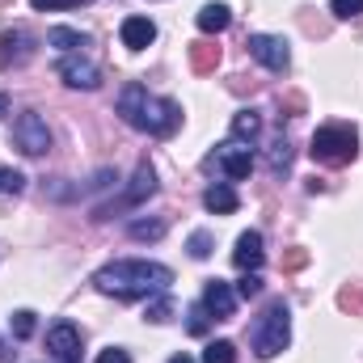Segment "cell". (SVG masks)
I'll return each instance as SVG.
<instances>
[{"label": "cell", "instance_id": "6da1fadb", "mask_svg": "<svg viewBox=\"0 0 363 363\" xmlns=\"http://www.w3.org/2000/svg\"><path fill=\"white\" fill-rule=\"evenodd\" d=\"M169 283H174V271L148 258H118L93 274V287L114 300H148V296L169 291Z\"/></svg>", "mask_w": 363, "mask_h": 363}, {"label": "cell", "instance_id": "7a4b0ae2", "mask_svg": "<svg viewBox=\"0 0 363 363\" xmlns=\"http://www.w3.org/2000/svg\"><path fill=\"white\" fill-rule=\"evenodd\" d=\"M118 114H123L127 127H135V131H144V135H157V140L174 135L182 127V106L178 101L148 93L140 81L123 85V93H118Z\"/></svg>", "mask_w": 363, "mask_h": 363}, {"label": "cell", "instance_id": "3957f363", "mask_svg": "<svg viewBox=\"0 0 363 363\" xmlns=\"http://www.w3.org/2000/svg\"><path fill=\"white\" fill-rule=\"evenodd\" d=\"M355 152H359V131H355L351 123H325V127L313 131L308 157H313L317 165H334V169H338V165H351Z\"/></svg>", "mask_w": 363, "mask_h": 363}, {"label": "cell", "instance_id": "277c9868", "mask_svg": "<svg viewBox=\"0 0 363 363\" xmlns=\"http://www.w3.org/2000/svg\"><path fill=\"white\" fill-rule=\"evenodd\" d=\"M250 342H254V355L258 359H274V355L287 351V342H291V308L283 300H271L262 308V317L254 321Z\"/></svg>", "mask_w": 363, "mask_h": 363}, {"label": "cell", "instance_id": "5b68a950", "mask_svg": "<svg viewBox=\"0 0 363 363\" xmlns=\"http://www.w3.org/2000/svg\"><path fill=\"white\" fill-rule=\"evenodd\" d=\"M152 194H157V169H152L148 161H140V165H135V174H131V182L123 186V194H118V199H110L106 207H97V220H110L114 211H131V207L148 203Z\"/></svg>", "mask_w": 363, "mask_h": 363}, {"label": "cell", "instance_id": "8992f818", "mask_svg": "<svg viewBox=\"0 0 363 363\" xmlns=\"http://www.w3.org/2000/svg\"><path fill=\"white\" fill-rule=\"evenodd\" d=\"M203 165L216 169V174H224L228 182H241V178L254 174V144H237V140H228V144H220Z\"/></svg>", "mask_w": 363, "mask_h": 363}, {"label": "cell", "instance_id": "52a82bcc", "mask_svg": "<svg viewBox=\"0 0 363 363\" xmlns=\"http://www.w3.org/2000/svg\"><path fill=\"white\" fill-rule=\"evenodd\" d=\"M13 144H17L26 157H43V152L51 148L47 118H43L38 110H26V114H17V123H13Z\"/></svg>", "mask_w": 363, "mask_h": 363}, {"label": "cell", "instance_id": "ba28073f", "mask_svg": "<svg viewBox=\"0 0 363 363\" xmlns=\"http://www.w3.org/2000/svg\"><path fill=\"white\" fill-rule=\"evenodd\" d=\"M245 47H250V55H254L267 72H279V77H283V72L291 68V51H287V43H283L279 34H250Z\"/></svg>", "mask_w": 363, "mask_h": 363}, {"label": "cell", "instance_id": "9c48e42d", "mask_svg": "<svg viewBox=\"0 0 363 363\" xmlns=\"http://www.w3.org/2000/svg\"><path fill=\"white\" fill-rule=\"evenodd\" d=\"M55 72H60V81L68 85V89H85L93 93L101 85V72H97V64L85 60V55H64L60 64H55Z\"/></svg>", "mask_w": 363, "mask_h": 363}, {"label": "cell", "instance_id": "30bf717a", "mask_svg": "<svg viewBox=\"0 0 363 363\" xmlns=\"http://www.w3.org/2000/svg\"><path fill=\"white\" fill-rule=\"evenodd\" d=\"M81 347H85V338H81V330L72 321H55L47 330V351L60 363H81Z\"/></svg>", "mask_w": 363, "mask_h": 363}, {"label": "cell", "instance_id": "8fae6325", "mask_svg": "<svg viewBox=\"0 0 363 363\" xmlns=\"http://www.w3.org/2000/svg\"><path fill=\"white\" fill-rule=\"evenodd\" d=\"M199 304H203L216 321H228V317L237 313V291H233L224 279H207V283H203V300H199Z\"/></svg>", "mask_w": 363, "mask_h": 363}, {"label": "cell", "instance_id": "7c38bea8", "mask_svg": "<svg viewBox=\"0 0 363 363\" xmlns=\"http://www.w3.org/2000/svg\"><path fill=\"white\" fill-rule=\"evenodd\" d=\"M233 262H237L241 271H258V267L267 262V250H262V233H258V228H250V233H241V237H237Z\"/></svg>", "mask_w": 363, "mask_h": 363}, {"label": "cell", "instance_id": "4fadbf2b", "mask_svg": "<svg viewBox=\"0 0 363 363\" xmlns=\"http://www.w3.org/2000/svg\"><path fill=\"white\" fill-rule=\"evenodd\" d=\"M30 55H34V47H30V34L26 30H4L0 34V68L26 64Z\"/></svg>", "mask_w": 363, "mask_h": 363}, {"label": "cell", "instance_id": "5bb4252c", "mask_svg": "<svg viewBox=\"0 0 363 363\" xmlns=\"http://www.w3.org/2000/svg\"><path fill=\"white\" fill-rule=\"evenodd\" d=\"M203 207H207L211 216H233V211L241 207V199H237L233 182H211V186L203 190Z\"/></svg>", "mask_w": 363, "mask_h": 363}, {"label": "cell", "instance_id": "9a60e30c", "mask_svg": "<svg viewBox=\"0 0 363 363\" xmlns=\"http://www.w3.org/2000/svg\"><path fill=\"white\" fill-rule=\"evenodd\" d=\"M118 34H123V47H127V51H144V47H152L157 26H152L148 17H127Z\"/></svg>", "mask_w": 363, "mask_h": 363}, {"label": "cell", "instance_id": "2e32d148", "mask_svg": "<svg viewBox=\"0 0 363 363\" xmlns=\"http://www.w3.org/2000/svg\"><path fill=\"white\" fill-rule=\"evenodd\" d=\"M228 21H233V13H228V4H220V0H211V4H203V9L194 13V26H199L203 34H220V30H228Z\"/></svg>", "mask_w": 363, "mask_h": 363}, {"label": "cell", "instance_id": "e0dca14e", "mask_svg": "<svg viewBox=\"0 0 363 363\" xmlns=\"http://www.w3.org/2000/svg\"><path fill=\"white\" fill-rule=\"evenodd\" d=\"M262 135V114L258 110H237L233 114V140L237 144H254Z\"/></svg>", "mask_w": 363, "mask_h": 363}, {"label": "cell", "instance_id": "ac0fdd59", "mask_svg": "<svg viewBox=\"0 0 363 363\" xmlns=\"http://www.w3.org/2000/svg\"><path fill=\"white\" fill-rule=\"evenodd\" d=\"M47 43H51V47H60L64 55H77L81 47H89V38H85L81 30H72V26H55V30L47 34Z\"/></svg>", "mask_w": 363, "mask_h": 363}, {"label": "cell", "instance_id": "d6986e66", "mask_svg": "<svg viewBox=\"0 0 363 363\" xmlns=\"http://www.w3.org/2000/svg\"><path fill=\"white\" fill-rule=\"evenodd\" d=\"M220 64V47L216 43H190V68L194 72H216Z\"/></svg>", "mask_w": 363, "mask_h": 363}, {"label": "cell", "instance_id": "ffe728a7", "mask_svg": "<svg viewBox=\"0 0 363 363\" xmlns=\"http://www.w3.org/2000/svg\"><path fill=\"white\" fill-rule=\"evenodd\" d=\"M291 157H296L291 140H287V135H279V140L271 144V174H274V178H283V174L291 169Z\"/></svg>", "mask_w": 363, "mask_h": 363}, {"label": "cell", "instance_id": "44dd1931", "mask_svg": "<svg viewBox=\"0 0 363 363\" xmlns=\"http://www.w3.org/2000/svg\"><path fill=\"white\" fill-rule=\"evenodd\" d=\"M131 241H161L165 237V220H131Z\"/></svg>", "mask_w": 363, "mask_h": 363}, {"label": "cell", "instance_id": "7402d4cb", "mask_svg": "<svg viewBox=\"0 0 363 363\" xmlns=\"http://www.w3.org/2000/svg\"><path fill=\"white\" fill-rule=\"evenodd\" d=\"M203 363H237V347H233L228 338H216V342H207Z\"/></svg>", "mask_w": 363, "mask_h": 363}, {"label": "cell", "instance_id": "603a6c76", "mask_svg": "<svg viewBox=\"0 0 363 363\" xmlns=\"http://www.w3.org/2000/svg\"><path fill=\"white\" fill-rule=\"evenodd\" d=\"M186 250H190V258H194V262H207V258H211V233H207V228H199V233H190V241H186Z\"/></svg>", "mask_w": 363, "mask_h": 363}, {"label": "cell", "instance_id": "cb8c5ba5", "mask_svg": "<svg viewBox=\"0 0 363 363\" xmlns=\"http://www.w3.org/2000/svg\"><path fill=\"white\" fill-rule=\"evenodd\" d=\"M207 325H211V313H207L203 304H194V308L186 313V330H190L194 338H203V334H207Z\"/></svg>", "mask_w": 363, "mask_h": 363}, {"label": "cell", "instance_id": "d4e9b609", "mask_svg": "<svg viewBox=\"0 0 363 363\" xmlns=\"http://www.w3.org/2000/svg\"><path fill=\"white\" fill-rule=\"evenodd\" d=\"M30 334H34V313H30V308H17V313H13V338L26 342Z\"/></svg>", "mask_w": 363, "mask_h": 363}, {"label": "cell", "instance_id": "484cf974", "mask_svg": "<svg viewBox=\"0 0 363 363\" xmlns=\"http://www.w3.org/2000/svg\"><path fill=\"white\" fill-rule=\"evenodd\" d=\"M237 296H241V300L262 296V274H258V271H245V274H241V283H237Z\"/></svg>", "mask_w": 363, "mask_h": 363}, {"label": "cell", "instance_id": "4316f807", "mask_svg": "<svg viewBox=\"0 0 363 363\" xmlns=\"http://www.w3.org/2000/svg\"><path fill=\"white\" fill-rule=\"evenodd\" d=\"M174 317V300H169V291H161L152 304H148V321H169Z\"/></svg>", "mask_w": 363, "mask_h": 363}, {"label": "cell", "instance_id": "83f0119b", "mask_svg": "<svg viewBox=\"0 0 363 363\" xmlns=\"http://www.w3.org/2000/svg\"><path fill=\"white\" fill-rule=\"evenodd\" d=\"M21 190H26L21 169H0V194H21Z\"/></svg>", "mask_w": 363, "mask_h": 363}, {"label": "cell", "instance_id": "f1b7e54d", "mask_svg": "<svg viewBox=\"0 0 363 363\" xmlns=\"http://www.w3.org/2000/svg\"><path fill=\"white\" fill-rule=\"evenodd\" d=\"M330 13H334L338 21H351V17L363 13V0H330Z\"/></svg>", "mask_w": 363, "mask_h": 363}, {"label": "cell", "instance_id": "f546056e", "mask_svg": "<svg viewBox=\"0 0 363 363\" xmlns=\"http://www.w3.org/2000/svg\"><path fill=\"white\" fill-rule=\"evenodd\" d=\"M38 13H51V9H77V4H85V0H30Z\"/></svg>", "mask_w": 363, "mask_h": 363}, {"label": "cell", "instance_id": "4dcf8cb0", "mask_svg": "<svg viewBox=\"0 0 363 363\" xmlns=\"http://www.w3.org/2000/svg\"><path fill=\"white\" fill-rule=\"evenodd\" d=\"M97 363H131V355H127L123 347H106V351L97 355Z\"/></svg>", "mask_w": 363, "mask_h": 363}, {"label": "cell", "instance_id": "1f68e13d", "mask_svg": "<svg viewBox=\"0 0 363 363\" xmlns=\"http://www.w3.org/2000/svg\"><path fill=\"white\" fill-rule=\"evenodd\" d=\"M304 262H308V254H304V250H296V254H287V267H291V271H296V267H304Z\"/></svg>", "mask_w": 363, "mask_h": 363}, {"label": "cell", "instance_id": "d6a6232c", "mask_svg": "<svg viewBox=\"0 0 363 363\" xmlns=\"http://www.w3.org/2000/svg\"><path fill=\"white\" fill-rule=\"evenodd\" d=\"M4 114H9V97L0 93V118H4Z\"/></svg>", "mask_w": 363, "mask_h": 363}, {"label": "cell", "instance_id": "836d02e7", "mask_svg": "<svg viewBox=\"0 0 363 363\" xmlns=\"http://www.w3.org/2000/svg\"><path fill=\"white\" fill-rule=\"evenodd\" d=\"M169 363H194V359H190V355H174Z\"/></svg>", "mask_w": 363, "mask_h": 363}]
</instances>
